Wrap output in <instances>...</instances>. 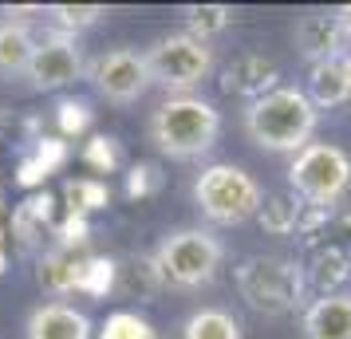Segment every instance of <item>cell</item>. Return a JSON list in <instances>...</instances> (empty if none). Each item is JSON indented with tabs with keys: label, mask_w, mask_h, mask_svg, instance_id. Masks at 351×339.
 <instances>
[{
	"label": "cell",
	"mask_w": 351,
	"mask_h": 339,
	"mask_svg": "<svg viewBox=\"0 0 351 339\" xmlns=\"http://www.w3.org/2000/svg\"><path fill=\"white\" fill-rule=\"evenodd\" d=\"M241 123H245V134L253 146L269 150V154H292L296 158L308 142H316L319 111L304 95V87L276 83L272 91L249 99Z\"/></svg>",
	"instance_id": "1"
},
{
	"label": "cell",
	"mask_w": 351,
	"mask_h": 339,
	"mask_svg": "<svg viewBox=\"0 0 351 339\" xmlns=\"http://www.w3.org/2000/svg\"><path fill=\"white\" fill-rule=\"evenodd\" d=\"M146 134L158 154L174 162L206 158L221 138V111L202 95H166L150 114Z\"/></svg>",
	"instance_id": "2"
},
{
	"label": "cell",
	"mask_w": 351,
	"mask_h": 339,
	"mask_svg": "<svg viewBox=\"0 0 351 339\" xmlns=\"http://www.w3.org/2000/svg\"><path fill=\"white\" fill-rule=\"evenodd\" d=\"M150 264H154L162 284H170L178 292H197L217 280V273L225 264V244L209 229L186 225L162 237Z\"/></svg>",
	"instance_id": "3"
},
{
	"label": "cell",
	"mask_w": 351,
	"mask_h": 339,
	"mask_svg": "<svg viewBox=\"0 0 351 339\" xmlns=\"http://www.w3.org/2000/svg\"><path fill=\"white\" fill-rule=\"evenodd\" d=\"M193 205L209 225H245L265 210V190L261 181L233 162H213L193 178Z\"/></svg>",
	"instance_id": "4"
},
{
	"label": "cell",
	"mask_w": 351,
	"mask_h": 339,
	"mask_svg": "<svg viewBox=\"0 0 351 339\" xmlns=\"http://www.w3.org/2000/svg\"><path fill=\"white\" fill-rule=\"evenodd\" d=\"M288 186L316 210H332L351 194V158L332 142H308L288 166Z\"/></svg>",
	"instance_id": "5"
},
{
	"label": "cell",
	"mask_w": 351,
	"mask_h": 339,
	"mask_svg": "<svg viewBox=\"0 0 351 339\" xmlns=\"http://www.w3.org/2000/svg\"><path fill=\"white\" fill-rule=\"evenodd\" d=\"M146 64L150 83L166 95H193V87H202L213 71V48L206 40H193L190 32H170L146 48Z\"/></svg>",
	"instance_id": "6"
},
{
	"label": "cell",
	"mask_w": 351,
	"mask_h": 339,
	"mask_svg": "<svg viewBox=\"0 0 351 339\" xmlns=\"http://www.w3.org/2000/svg\"><path fill=\"white\" fill-rule=\"evenodd\" d=\"M83 79L91 83L107 103H114V107H130V103H138L154 87L146 51H138V48L99 51L95 60H87V75Z\"/></svg>",
	"instance_id": "7"
},
{
	"label": "cell",
	"mask_w": 351,
	"mask_h": 339,
	"mask_svg": "<svg viewBox=\"0 0 351 339\" xmlns=\"http://www.w3.org/2000/svg\"><path fill=\"white\" fill-rule=\"evenodd\" d=\"M87 75V55L80 48V36L67 32H44L36 36V51L28 64V87L32 91H64L71 83H80Z\"/></svg>",
	"instance_id": "8"
},
{
	"label": "cell",
	"mask_w": 351,
	"mask_h": 339,
	"mask_svg": "<svg viewBox=\"0 0 351 339\" xmlns=\"http://www.w3.org/2000/svg\"><path fill=\"white\" fill-rule=\"evenodd\" d=\"M241 292H245V300L256 312L280 316L300 296V268L288 264V260H265V257L245 260V268H241Z\"/></svg>",
	"instance_id": "9"
},
{
	"label": "cell",
	"mask_w": 351,
	"mask_h": 339,
	"mask_svg": "<svg viewBox=\"0 0 351 339\" xmlns=\"http://www.w3.org/2000/svg\"><path fill=\"white\" fill-rule=\"evenodd\" d=\"M292 40H296V51L312 67L324 64V60L348 55V44H351L343 36V28H339V20H335V12H308V16H300L296 28H292Z\"/></svg>",
	"instance_id": "10"
},
{
	"label": "cell",
	"mask_w": 351,
	"mask_h": 339,
	"mask_svg": "<svg viewBox=\"0 0 351 339\" xmlns=\"http://www.w3.org/2000/svg\"><path fill=\"white\" fill-rule=\"evenodd\" d=\"M24 339H91V320L71 304H40L24 320Z\"/></svg>",
	"instance_id": "11"
},
{
	"label": "cell",
	"mask_w": 351,
	"mask_h": 339,
	"mask_svg": "<svg viewBox=\"0 0 351 339\" xmlns=\"http://www.w3.org/2000/svg\"><path fill=\"white\" fill-rule=\"evenodd\" d=\"M304 339H351V296L348 292H324L304 312Z\"/></svg>",
	"instance_id": "12"
},
{
	"label": "cell",
	"mask_w": 351,
	"mask_h": 339,
	"mask_svg": "<svg viewBox=\"0 0 351 339\" xmlns=\"http://www.w3.org/2000/svg\"><path fill=\"white\" fill-rule=\"evenodd\" d=\"M36 51V32L24 20H0V83H12L28 75Z\"/></svg>",
	"instance_id": "13"
},
{
	"label": "cell",
	"mask_w": 351,
	"mask_h": 339,
	"mask_svg": "<svg viewBox=\"0 0 351 339\" xmlns=\"http://www.w3.org/2000/svg\"><path fill=\"white\" fill-rule=\"evenodd\" d=\"M304 95L312 99V107H316V111L348 103V83H343V55H339V60H324V64L312 67V75H308V91H304Z\"/></svg>",
	"instance_id": "14"
},
{
	"label": "cell",
	"mask_w": 351,
	"mask_h": 339,
	"mask_svg": "<svg viewBox=\"0 0 351 339\" xmlns=\"http://www.w3.org/2000/svg\"><path fill=\"white\" fill-rule=\"evenodd\" d=\"M276 67L269 64V60H261V55H245V60H237V64L225 71V91H237V95H265V91H272L276 87Z\"/></svg>",
	"instance_id": "15"
},
{
	"label": "cell",
	"mask_w": 351,
	"mask_h": 339,
	"mask_svg": "<svg viewBox=\"0 0 351 339\" xmlns=\"http://www.w3.org/2000/svg\"><path fill=\"white\" fill-rule=\"evenodd\" d=\"M182 339H245L241 323L225 307H197L182 323Z\"/></svg>",
	"instance_id": "16"
},
{
	"label": "cell",
	"mask_w": 351,
	"mask_h": 339,
	"mask_svg": "<svg viewBox=\"0 0 351 339\" xmlns=\"http://www.w3.org/2000/svg\"><path fill=\"white\" fill-rule=\"evenodd\" d=\"M182 16H186V32L209 44L217 32H225L233 24V8L229 4H186Z\"/></svg>",
	"instance_id": "17"
},
{
	"label": "cell",
	"mask_w": 351,
	"mask_h": 339,
	"mask_svg": "<svg viewBox=\"0 0 351 339\" xmlns=\"http://www.w3.org/2000/svg\"><path fill=\"white\" fill-rule=\"evenodd\" d=\"M103 16H107L103 4H51L48 8V20L56 24V32H67V36H80L83 28L99 24Z\"/></svg>",
	"instance_id": "18"
},
{
	"label": "cell",
	"mask_w": 351,
	"mask_h": 339,
	"mask_svg": "<svg viewBox=\"0 0 351 339\" xmlns=\"http://www.w3.org/2000/svg\"><path fill=\"white\" fill-rule=\"evenodd\" d=\"M103 339H154V331H150V323H143L138 316L119 312V316H111V320H107Z\"/></svg>",
	"instance_id": "19"
},
{
	"label": "cell",
	"mask_w": 351,
	"mask_h": 339,
	"mask_svg": "<svg viewBox=\"0 0 351 339\" xmlns=\"http://www.w3.org/2000/svg\"><path fill=\"white\" fill-rule=\"evenodd\" d=\"M335 20H339V28H343V36L351 40V4H339V8H335Z\"/></svg>",
	"instance_id": "20"
},
{
	"label": "cell",
	"mask_w": 351,
	"mask_h": 339,
	"mask_svg": "<svg viewBox=\"0 0 351 339\" xmlns=\"http://www.w3.org/2000/svg\"><path fill=\"white\" fill-rule=\"evenodd\" d=\"M343 83H348V103H351V51L343 55Z\"/></svg>",
	"instance_id": "21"
}]
</instances>
